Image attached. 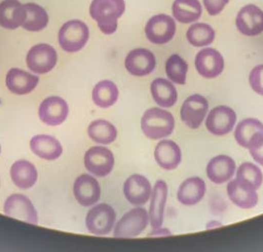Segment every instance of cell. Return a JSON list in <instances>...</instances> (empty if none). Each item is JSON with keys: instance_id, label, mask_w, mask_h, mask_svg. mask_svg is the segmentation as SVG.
<instances>
[{"instance_id": "1", "label": "cell", "mask_w": 263, "mask_h": 252, "mask_svg": "<svg viewBox=\"0 0 263 252\" xmlns=\"http://www.w3.org/2000/svg\"><path fill=\"white\" fill-rule=\"evenodd\" d=\"M125 9L124 0H93L89 13L97 22L100 31L105 35H111L116 32L118 19L124 14Z\"/></svg>"}, {"instance_id": "2", "label": "cell", "mask_w": 263, "mask_h": 252, "mask_svg": "<svg viewBox=\"0 0 263 252\" xmlns=\"http://www.w3.org/2000/svg\"><path fill=\"white\" fill-rule=\"evenodd\" d=\"M175 120L172 114L160 108H151L144 113L141 127L146 138L151 140H160L172 133Z\"/></svg>"}, {"instance_id": "3", "label": "cell", "mask_w": 263, "mask_h": 252, "mask_svg": "<svg viewBox=\"0 0 263 252\" xmlns=\"http://www.w3.org/2000/svg\"><path fill=\"white\" fill-rule=\"evenodd\" d=\"M88 39L89 29L80 20L67 21L59 32V44L66 53H77L82 50Z\"/></svg>"}, {"instance_id": "4", "label": "cell", "mask_w": 263, "mask_h": 252, "mask_svg": "<svg viewBox=\"0 0 263 252\" xmlns=\"http://www.w3.org/2000/svg\"><path fill=\"white\" fill-rule=\"evenodd\" d=\"M116 212L112 206L101 203L92 207L87 212L85 225L88 231L95 236H107L114 228Z\"/></svg>"}, {"instance_id": "5", "label": "cell", "mask_w": 263, "mask_h": 252, "mask_svg": "<svg viewBox=\"0 0 263 252\" xmlns=\"http://www.w3.org/2000/svg\"><path fill=\"white\" fill-rule=\"evenodd\" d=\"M149 215L145 208L137 207L126 212L114 227L115 238H135L140 236L148 225Z\"/></svg>"}, {"instance_id": "6", "label": "cell", "mask_w": 263, "mask_h": 252, "mask_svg": "<svg viewBox=\"0 0 263 252\" xmlns=\"http://www.w3.org/2000/svg\"><path fill=\"white\" fill-rule=\"evenodd\" d=\"M115 164L113 152L105 146H92L84 154V166L97 177H105L112 172Z\"/></svg>"}, {"instance_id": "7", "label": "cell", "mask_w": 263, "mask_h": 252, "mask_svg": "<svg viewBox=\"0 0 263 252\" xmlns=\"http://www.w3.org/2000/svg\"><path fill=\"white\" fill-rule=\"evenodd\" d=\"M58 53L54 48L48 44H39L32 47L27 53L28 68L38 74L50 72L55 67Z\"/></svg>"}, {"instance_id": "8", "label": "cell", "mask_w": 263, "mask_h": 252, "mask_svg": "<svg viewBox=\"0 0 263 252\" xmlns=\"http://www.w3.org/2000/svg\"><path fill=\"white\" fill-rule=\"evenodd\" d=\"M147 40L156 45H163L171 42L176 32V24L171 16L158 14L153 16L145 28Z\"/></svg>"}, {"instance_id": "9", "label": "cell", "mask_w": 263, "mask_h": 252, "mask_svg": "<svg viewBox=\"0 0 263 252\" xmlns=\"http://www.w3.org/2000/svg\"><path fill=\"white\" fill-rule=\"evenodd\" d=\"M4 214L8 217L37 225L38 214L31 200L22 194H12L4 202Z\"/></svg>"}, {"instance_id": "10", "label": "cell", "mask_w": 263, "mask_h": 252, "mask_svg": "<svg viewBox=\"0 0 263 252\" xmlns=\"http://www.w3.org/2000/svg\"><path fill=\"white\" fill-rule=\"evenodd\" d=\"M236 122V112L231 107L221 105L211 110L205 125L212 134L224 135L233 131Z\"/></svg>"}, {"instance_id": "11", "label": "cell", "mask_w": 263, "mask_h": 252, "mask_svg": "<svg viewBox=\"0 0 263 252\" xmlns=\"http://www.w3.org/2000/svg\"><path fill=\"white\" fill-rule=\"evenodd\" d=\"M209 109L207 99L199 94L189 96L180 110L181 120L190 129H198L205 119Z\"/></svg>"}, {"instance_id": "12", "label": "cell", "mask_w": 263, "mask_h": 252, "mask_svg": "<svg viewBox=\"0 0 263 252\" xmlns=\"http://www.w3.org/2000/svg\"><path fill=\"white\" fill-rule=\"evenodd\" d=\"M124 195L133 206L145 205L152 196V185L148 179L141 174H133L124 183Z\"/></svg>"}, {"instance_id": "13", "label": "cell", "mask_w": 263, "mask_h": 252, "mask_svg": "<svg viewBox=\"0 0 263 252\" xmlns=\"http://www.w3.org/2000/svg\"><path fill=\"white\" fill-rule=\"evenodd\" d=\"M73 195L81 206H94L101 196L100 184L92 175L81 174L73 183Z\"/></svg>"}, {"instance_id": "14", "label": "cell", "mask_w": 263, "mask_h": 252, "mask_svg": "<svg viewBox=\"0 0 263 252\" xmlns=\"http://www.w3.org/2000/svg\"><path fill=\"white\" fill-rule=\"evenodd\" d=\"M195 67L198 73L205 79H215L224 70V57L217 50L205 48L197 53Z\"/></svg>"}, {"instance_id": "15", "label": "cell", "mask_w": 263, "mask_h": 252, "mask_svg": "<svg viewBox=\"0 0 263 252\" xmlns=\"http://www.w3.org/2000/svg\"><path fill=\"white\" fill-rule=\"evenodd\" d=\"M68 115V105L62 97L51 96L46 98L39 107L41 121L48 125L55 127L62 125Z\"/></svg>"}, {"instance_id": "16", "label": "cell", "mask_w": 263, "mask_h": 252, "mask_svg": "<svg viewBox=\"0 0 263 252\" xmlns=\"http://www.w3.org/2000/svg\"><path fill=\"white\" fill-rule=\"evenodd\" d=\"M237 30L246 36H257L263 32V11L253 4L242 7L236 19Z\"/></svg>"}, {"instance_id": "17", "label": "cell", "mask_w": 263, "mask_h": 252, "mask_svg": "<svg viewBox=\"0 0 263 252\" xmlns=\"http://www.w3.org/2000/svg\"><path fill=\"white\" fill-rule=\"evenodd\" d=\"M156 56L151 51L138 48L128 53L125 60V67L135 76H145L156 68Z\"/></svg>"}, {"instance_id": "18", "label": "cell", "mask_w": 263, "mask_h": 252, "mask_svg": "<svg viewBox=\"0 0 263 252\" xmlns=\"http://www.w3.org/2000/svg\"><path fill=\"white\" fill-rule=\"evenodd\" d=\"M167 195H168L167 184L163 180H158L152 192L151 206H149V212H148L151 226L154 229L159 228L162 226Z\"/></svg>"}, {"instance_id": "19", "label": "cell", "mask_w": 263, "mask_h": 252, "mask_svg": "<svg viewBox=\"0 0 263 252\" xmlns=\"http://www.w3.org/2000/svg\"><path fill=\"white\" fill-rule=\"evenodd\" d=\"M227 191L230 200L241 209H251L257 205L258 195L256 190L237 178L229 182Z\"/></svg>"}, {"instance_id": "20", "label": "cell", "mask_w": 263, "mask_h": 252, "mask_svg": "<svg viewBox=\"0 0 263 252\" xmlns=\"http://www.w3.org/2000/svg\"><path fill=\"white\" fill-rule=\"evenodd\" d=\"M26 9L19 0H3L0 3V26L15 30L26 19Z\"/></svg>"}, {"instance_id": "21", "label": "cell", "mask_w": 263, "mask_h": 252, "mask_svg": "<svg viewBox=\"0 0 263 252\" xmlns=\"http://www.w3.org/2000/svg\"><path fill=\"white\" fill-rule=\"evenodd\" d=\"M6 86L16 95L32 92L39 83V77L20 68H11L6 74Z\"/></svg>"}, {"instance_id": "22", "label": "cell", "mask_w": 263, "mask_h": 252, "mask_svg": "<svg viewBox=\"0 0 263 252\" xmlns=\"http://www.w3.org/2000/svg\"><path fill=\"white\" fill-rule=\"evenodd\" d=\"M31 150L40 159L58 160L63 154V146L58 139L50 134H37L30 141Z\"/></svg>"}, {"instance_id": "23", "label": "cell", "mask_w": 263, "mask_h": 252, "mask_svg": "<svg viewBox=\"0 0 263 252\" xmlns=\"http://www.w3.org/2000/svg\"><path fill=\"white\" fill-rule=\"evenodd\" d=\"M236 162L228 156H218L209 161L206 172L215 184H223L232 179L236 171Z\"/></svg>"}, {"instance_id": "24", "label": "cell", "mask_w": 263, "mask_h": 252, "mask_svg": "<svg viewBox=\"0 0 263 252\" xmlns=\"http://www.w3.org/2000/svg\"><path fill=\"white\" fill-rule=\"evenodd\" d=\"M181 149L171 140L159 142L155 149V159L158 165L166 170L175 169L181 161Z\"/></svg>"}, {"instance_id": "25", "label": "cell", "mask_w": 263, "mask_h": 252, "mask_svg": "<svg viewBox=\"0 0 263 252\" xmlns=\"http://www.w3.org/2000/svg\"><path fill=\"white\" fill-rule=\"evenodd\" d=\"M10 176L14 185L21 190H28L36 184L38 171L33 163L25 160L15 161L10 168Z\"/></svg>"}, {"instance_id": "26", "label": "cell", "mask_w": 263, "mask_h": 252, "mask_svg": "<svg viewBox=\"0 0 263 252\" xmlns=\"http://www.w3.org/2000/svg\"><path fill=\"white\" fill-rule=\"evenodd\" d=\"M206 184L200 177H190L181 183L177 191L178 201L184 206H194L204 198Z\"/></svg>"}, {"instance_id": "27", "label": "cell", "mask_w": 263, "mask_h": 252, "mask_svg": "<svg viewBox=\"0 0 263 252\" xmlns=\"http://www.w3.org/2000/svg\"><path fill=\"white\" fill-rule=\"evenodd\" d=\"M172 14L179 23L190 24L201 17L202 6L199 0H174Z\"/></svg>"}, {"instance_id": "28", "label": "cell", "mask_w": 263, "mask_h": 252, "mask_svg": "<svg viewBox=\"0 0 263 252\" xmlns=\"http://www.w3.org/2000/svg\"><path fill=\"white\" fill-rule=\"evenodd\" d=\"M151 92L159 106L171 108L177 101V90L170 80L157 79L151 84Z\"/></svg>"}, {"instance_id": "29", "label": "cell", "mask_w": 263, "mask_h": 252, "mask_svg": "<svg viewBox=\"0 0 263 252\" xmlns=\"http://www.w3.org/2000/svg\"><path fill=\"white\" fill-rule=\"evenodd\" d=\"M118 97V87L111 80H101L93 88V102L100 108L106 109L113 106L117 102Z\"/></svg>"}, {"instance_id": "30", "label": "cell", "mask_w": 263, "mask_h": 252, "mask_svg": "<svg viewBox=\"0 0 263 252\" xmlns=\"http://www.w3.org/2000/svg\"><path fill=\"white\" fill-rule=\"evenodd\" d=\"M87 133L94 143L100 145H110L117 139L116 127L103 119L95 120L90 123L87 129Z\"/></svg>"}, {"instance_id": "31", "label": "cell", "mask_w": 263, "mask_h": 252, "mask_svg": "<svg viewBox=\"0 0 263 252\" xmlns=\"http://www.w3.org/2000/svg\"><path fill=\"white\" fill-rule=\"evenodd\" d=\"M26 9V19L23 23V29L30 32H39L45 29L49 23V15L47 11L36 3L24 4Z\"/></svg>"}, {"instance_id": "32", "label": "cell", "mask_w": 263, "mask_h": 252, "mask_svg": "<svg viewBox=\"0 0 263 252\" xmlns=\"http://www.w3.org/2000/svg\"><path fill=\"white\" fill-rule=\"evenodd\" d=\"M186 38L194 47H206L215 40V31L209 24L196 23L189 27Z\"/></svg>"}, {"instance_id": "33", "label": "cell", "mask_w": 263, "mask_h": 252, "mask_svg": "<svg viewBox=\"0 0 263 252\" xmlns=\"http://www.w3.org/2000/svg\"><path fill=\"white\" fill-rule=\"evenodd\" d=\"M260 132H263V124L259 120L253 118L245 119L237 125L235 131V138L239 146L248 148L250 138Z\"/></svg>"}, {"instance_id": "34", "label": "cell", "mask_w": 263, "mask_h": 252, "mask_svg": "<svg viewBox=\"0 0 263 252\" xmlns=\"http://www.w3.org/2000/svg\"><path fill=\"white\" fill-rule=\"evenodd\" d=\"M165 71L168 80L172 82L183 85L186 83V74L188 71V65L178 54H172L165 64Z\"/></svg>"}, {"instance_id": "35", "label": "cell", "mask_w": 263, "mask_h": 252, "mask_svg": "<svg viewBox=\"0 0 263 252\" xmlns=\"http://www.w3.org/2000/svg\"><path fill=\"white\" fill-rule=\"evenodd\" d=\"M237 179L257 190L263 182L261 169L251 162H243L237 168Z\"/></svg>"}, {"instance_id": "36", "label": "cell", "mask_w": 263, "mask_h": 252, "mask_svg": "<svg viewBox=\"0 0 263 252\" xmlns=\"http://www.w3.org/2000/svg\"><path fill=\"white\" fill-rule=\"evenodd\" d=\"M248 148L253 160L263 166V132L255 133L250 138Z\"/></svg>"}, {"instance_id": "37", "label": "cell", "mask_w": 263, "mask_h": 252, "mask_svg": "<svg viewBox=\"0 0 263 252\" xmlns=\"http://www.w3.org/2000/svg\"><path fill=\"white\" fill-rule=\"evenodd\" d=\"M249 80L252 90L263 96V65L254 67L250 71Z\"/></svg>"}, {"instance_id": "38", "label": "cell", "mask_w": 263, "mask_h": 252, "mask_svg": "<svg viewBox=\"0 0 263 252\" xmlns=\"http://www.w3.org/2000/svg\"><path fill=\"white\" fill-rule=\"evenodd\" d=\"M230 0H203L206 10L211 16L221 13Z\"/></svg>"}, {"instance_id": "39", "label": "cell", "mask_w": 263, "mask_h": 252, "mask_svg": "<svg viewBox=\"0 0 263 252\" xmlns=\"http://www.w3.org/2000/svg\"><path fill=\"white\" fill-rule=\"evenodd\" d=\"M0 153H1V145H0Z\"/></svg>"}]
</instances>
